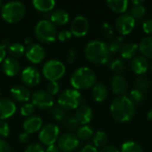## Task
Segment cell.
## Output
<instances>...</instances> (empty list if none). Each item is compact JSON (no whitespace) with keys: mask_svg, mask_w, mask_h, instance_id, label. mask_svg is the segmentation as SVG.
<instances>
[{"mask_svg":"<svg viewBox=\"0 0 152 152\" xmlns=\"http://www.w3.org/2000/svg\"><path fill=\"white\" fill-rule=\"evenodd\" d=\"M69 14L63 9H57L50 15V21L55 26H62L69 22Z\"/></svg>","mask_w":152,"mask_h":152,"instance_id":"obj_22","label":"cell"},{"mask_svg":"<svg viewBox=\"0 0 152 152\" xmlns=\"http://www.w3.org/2000/svg\"><path fill=\"white\" fill-rule=\"evenodd\" d=\"M142 29L143 31L148 34V35H152V19L146 20L142 24Z\"/></svg>","mask_w":152,"mask_h":152,"instance_id":"obj_45","label":"cell"},{"mask_svg":"<svg viewBox=\"0 0 152 152\" xmlns=\"http://www.w3.org/2000/svg\"><path fill=\"white\" fill-rule=\"evenodd\" d=\"M11 95L12 99L18 102H28L30 100V92L28 88L25 86L16 85L11 88Z\"/></svg>","mask_w":152,"mask_h":152,"instance_id":"obj_16","label":"cell"},{"mask_svg":"<svg viewBox=\"0 0 152 152\" xmlns=\"http://www.w3.org/2000/svg\"><path fill=\"white\" fill-rule=\"evenodd\" d=\"M26 13L25 4L20 1H11L4 4L1 9L2 19L10 24L20 21Z\"/></svg>","mask_w":152,"mask_h":152,"instance_id":"obj_4","label":"cell"},{"mask_svg":"<svg viewBox=\"0 0 152 152\" xmlns=\"http://www.w3.org/2000/svg\"><path fill=\"white\" fill-rule=\"evenodd\" d=\"M86 58L94 64H106L110 56L108 44L101 40H92L85 47Z\"/></svg>","mask_w":152,"mask_h":152,"instance_id":"obj_2","label":"cell"},{"mask_svg":"<svg viewBox=\"0 0 152 152\" xmlns=\"http://www.w3.org/2000/svg\"><path fill=\"white\" fill-rule=\"evenodd\" d=\"M79 152H98V150L94 145L87 144V145H86Z\"/></svg>","mask_w":152,"mask_h":152,"instance_id":"obj_50","label":"cell"},{"mask_svg":"<svg viewBox=\"0 0 152 152\" xmlns=\"http://www.w3.org/2000/svg\"><path fill=\"white\" fill-rule=\"evenodd\" d=\"M110 85L111 90L115 94H118V96L126 95V93L127 91V83L122 75H115L111 79Z\"/></svg>","mask_w":152,"mask_h":152,"instance_id":"obj_19","label":"cell"},{"mask_svg":"<svg viewBox=\"0 0 152 152\" xmlns=\"http://www.w3.org/2000/svg\"><path fill=\"white\" fill-rule=\"evenodd\" d=\"M3 5H4V4H3V2H2V1L0 0V9H2Z\"/></svg>","mask_w":152,"mask_h":152,"instance_id":"obj_56","label":"cell"},{"mask_svg":"<svg viewBox=\"0 0 152 152\" xmlns=\"http://www.w3.org/2000/svg\"><path fill=\"white\" fill-rule=\"evenodd\" d=\"M25 55L27 60L31 63L39 64L45 58V51L41 45L32 43L31 45L27 46Z\"/></svg>","mask_w":152,"mask_h":152,"instance_id":"obj_14","label":"cell"},{"mask_svg":"<svg viewBox=\"0 0 152 152\" xmlns=\"http://www.w3.org/2000/svg\"><path fill=\"white\" fill-rule=\"evenodd\" d=\"M66 126H67L68 129H69L71 131H75V130L77 131V129L81 126L80 123L77 121V119L75 117L69 118L68 121H67V123H66Z\"/></svg>","mask_w":152,"mask_h":152,"instance_id":"obj_43","label":"cell"},{"mask_svg":"<svg viewBox=\"0 0 152 152\" xmlns=\"http://www.w3.org/2000/svg\"><path fill=\"white\" fill-rule=\"evenodd\" d=\"M75 58H76V51L74 48H69V52H68V61L70 63V62H73L75 61Z\"/></svg>","mask_w":152,"mask_h":152,"instance_id":"obj_48","label":"cell"},{"mask_svg":"<svg viewBox=\"0 0 152 152\" xmlns=\"http://www.w3.org/2000/svg\"><path fill=\"white\" fill-rule=\"evenodd\" d=\"M110 68L115 72H122L126 69V65L120 59H115L110 62Z\"/></svg>","mask_w":152,"mask_h":152,"instance_id":"obj_38","label":"cell"},{"mask_svg":"<svg viewBox=\"0 0 152 152\" xmlns=\"http://www.w3.org/2000/svg\"><path fill=\"white\" fill-rule=\"evenodd\" d=\"M10 126L4 120H0V137L6 138L10 135Z\"/></svg>","mask_w":152,"mask_h":152,"instance_id":"obj_40","label":"cell"},{"mask_svg":"<svg viewBox=\"0 0 152 152\" xmlns=\"http://www.w3.org/2000/svg\"><path fill=\"white\" fill-rule=\"evenodd\" d=\"M6 58V49L0 45V63H2Z\"/></svg>","mask_w":152,"mask_h":152,"instance_id":"obj_51","label":"cell"},{"mask_svg":"<svg viewBox=\"0 0 152 152\" xmlns=\"http://www.w3.org/2000/svg\"><path fill=\"white\" fill-rule=\"evenodd\" d=\"M89 31V21L83 15L76 16L70 25V32L76 37H83Z\"/></svg>","mask_w":152,"mask_h":152,"instance_id":"obj_13","label":"cell"},{"mask_svg":"<svg viewBox=\"0 0 152 152\" xmlns=\"http://www.w3.org/2000/svg\"><path fill=\"white\" fill-rule=\"evenodd\" d=\"M138 45L134 42H128L122 45L120 54L124 59H133L138 51Z\"/></svg>","mask_w":152,"mask_h":152,"instance_id":"obj_24","label":"cell"},{"mask_svg":"<svg viewBox=\"0 0 152 152\" xmlns=\"http://www.w3.org/2000/svg\"><path fill=\"white\" fill-rule=\"evenodd\" d=\"M71 37H72V34H71L70 30H68V29L61 30L57 34V38L61 42H65V41L70 39Z\"/></svg>","mask_w":152,"mask_h":152,"instance_id":"obj_44","label":"cell"},{"mask_svg":"<svg viewBox=\"0 0 152 152\" xmlns=\"http://www.w3.org/2000/svg\"><path fill=\"white\" fill-rule=\"evenodd\" d=\"M122 41H123V39L121 37H118V38H117L115 40H112L108 45L109 50H110V53H118V51H120V49H121V47L123 45H122Z\"/></svg>","mask_w":152,"mask_h":152,"instance_id":"obj_39","label":"cell"},{"mask_svg":"<svg viewBox=\"0 0 152 152\" xmlns=\"http://www.w3.org/2000/svg\"><path fill=\"white\" fill-rule=\"evenodd\" d=\"M0 94H1V87H0Z\"/></svg>","mask_w":152,"mask_h":152,"instance_id":"obj_57","label":"cell"},{"mask_svg":"<svg viewBox=\"0 0 152 152\" xmlns=\"http://www.w3.org/2000/svg\"><path fill=\"white\" fill-rule=\"evenodd\" d=\"M22 127L24 132H26L28 134H35L41 130L43 127V120L40 117L37 116H31L29 118H27L23 124Z\"/></svg>","mask_w":152,"mask_h":152,"instance_id":"obj_17","label":"cell"},{"mask_svg":"<svg viewBox=\"0 0 152 152\" xmlns=\"http://www.w3.org/2000/svg\"><path fill=\"white\" fill-rule=\"evenodd\" d=\"M0 152H11L10 145L3 139H0Z\"/></svg>","mask_w":152,"mask_h":152,"instance_id":"obj_47","label":"cell"},{"mask_svg":"<svg viewBox=\"0 0 152 152\" xmlns=\"http://www.w3.org/2000/svg\"><path fill=\"white\" fill-rule=\"evenodd\" d=\"M7 50H8L9 55L12 58H14L17 60L18 58H20L23 54H25L26 48L22 44H20L19 42H15V43L11 44L8 46Z\"/></svg>","mask_w":152,"mask_h":152,"instance_id":"obj_28","label":"cell"},{"mask_svg":"<svg viewBox=\"0 0 152 152\" xmlns=\"http://www.w3.org/2000/svg\"><path fill=\"white\" fill-rule=\"evenodd\" d=\"M101 32L106 38H110L113 35V29L111 25L107 22L103 23L101 27Z\"/></svg>","mask_w":152,"mask_h":152,"instance_id":"obj_42","label":"cell"},{"mask_svg":"<svg viewBox=\"0 0 152 152\" xmlns=\"http://www.w3.org/2000/svg\"><path fill=\"white\" fill-rule=\"evenodd\" d=\"M135 86H136L137 90L144 93V92H147L149 90V88H150V82L144 77H138L135 79Z\"/></svg>","mask_w":152,"mask_h":152,"instance_id":"obj_34","label":"cell"},{"mask_svg":"<svg viewBox=\"0 0 152 152\" xmlns=\"http://www.w3.org/2000/svg\"><path fill=\"white\" fill-rule=\"evenodd\" d=\"M25 44H26V45H31V44H32V40H31V38H30V37H26V38H25Z\"/></svg>","mask_w":152,"mask_h":152,"instance_id":"obj_53","label":"cell"},{"mask_svg":"<svg viewBox=\"0 0 152 152\" xmlns=\"http://www.w3.org/2000/svg\"><path fill=\"white\" fill-rule=\"evenodd\" d=\"M135 26V20L129 14V13H123L120 14L115 23V27L117 31L120 35H127L133 31Z\"/></svg>","mask_w":152,"mask_h":152,"instance_id":"obj_11","label":"cell"},{"mask_svg":"<svg viewBox=\"0 0 152 152\" xmlns=\"http://www.w3.org/2000/svg\"><path fill=\"white\" fill-rule=\"evenodd\" d=\"M133 4H142L143 1H132Z\"/></svg>","mask_w":152,"mask_h":152,"instance_id":"obj_55","label":"cell"},{"mask_svg":"<svg viewBox=\"0 0 152 152\" xmlns=\"http://www.w3.org/2000/svg\"><path fill=\"white\" fill-rule=\"evenodd\" d=\"M120 152H143V150L139 143L134 141H127L122 144Z\"/></svg>","mask_w":152,"mask_h":152,"instance_id":"obj_31","label":"cell"},{"mask_svg":"<svg viewBox=\"0 0 152 152\" xmlns=\"http://www.w3.org/2000/svg\"><path fill=\"white\" fill-rule=\"evenodd\" d=\"M138 48L145 58L152 59V36L145 37L140 42Z\"/></svg>","mask_w":152,"mask_h":152,"instance_id":"obj_25","label":"cell"},{"mask_svg":"<svg viewBox=\"0 0 152 152\" xmlns=\"http://www.w3.org/2000/svg\"><path fill=\"white\" fill-rule=\"evenodd\" d=\"M17 110L13 100L9 98L0 99V120H6L12 118Z\"/></svg>","mask_w":152,"mask_h":152,"instance_id":"obj_15","label":"cell"},{"mask_svg":"<svg viewBox=\"0 0 152 152\" xmlns=\"http://www.w3.org/2000/svg\"><path fill=\"white\" fill-rule=\"evenodd\" d=\"M34 34L37 39L44 44H51L57 38L56 26L50 20H40L35 26Z\"/></svg>","mask_w":152,"mask_h":152,"instance_id":"obj_5","label":"cell"},{"mask_svg":"<svg viewBox=\"0 0 152 152\" xmlns=\"http://www.w3.org/2000/svg\"><path fill=\"white\" fill-rule=\"evenodd\" d=\"M92 96L96 102H102L108 97L107 87L102 83L95 84L92 89Z\"/></svg>","mask_w":152,"mask_h":152,"instance_id":"obj_23","label":"cell"},{"mask_svg":"<svg viewBox=\"0 0 152 152\" xmlns=\"http://www.w3.org/2000/svg\"><path fill=\"white\" fill-rule=\"evenodd\" d=\"M146 12V8L143 4H133V6L130 9V15L135 20V19H141L144 16Z\"/></svg>","mask_w":152,"mask_h":152,"instance_id":"obj_32","label":"cell"},{"mask_svg":"<svg viewBox=\"0 0 152 152\" xmlns=\"http://www.w3.org/2000/svg\"><path fill=\"white\" fill-rule=\"evenodd\" d=\"M70 84L77 91L88 89L96 84V74L88 67L78 68L71 75Z\"/></svg>","mask_w":152,"mask_h":152,"instance_id":"obj_3","label":"cell"},{"mask_svg":"<svg viewBox=\"0 0 152 152\" xmlns=\"http://www.w3.org/2000/svg\"><path fill=\"white\" fill-rule=\"evenodd\" d=\"M42 73L45 79L48 81H57L60 80L66 73L65 65L58 60H50L46 61L43 68Z\"/></svg>","mask_w":152,"mask_h":152,"instance_id":"obj_7","label":"cell"},{"mask_svg":"<svg viewBox=\"0 0 152 152\" xmlns=\"http://www.w3.org/2000/svg\"><path fill=\"white\" fill-rule=\"evenodd\" d=\"M31 103L37 109L42 110H48L53 108L54 100L46 91L37 90L31 95Z\"/></svg>","mask_w":152,"mask_h":152,"instance_id":"obj_9","label":"cell"},{"mask_svg":"<svg viewBox=\"0 0 152 152\" xmlns=\"http://www.w3.org/2000/svg\"><path fill=\"white\" fill-rule=\"evenodd\" d=\"M35 110H36V107L31 102H26L21 106L20 112L22 117L29 118L34 114Z\"/></svg>","mask_w":152,"mask_h":152,"instance_id":"obj_35","label":"cell"},{"mask_svg":"<svg viewBox=\"0 0 152 152\" xmlns=\"http://www.w3.org/2000/svg\"><path fill=\"white\" fill-rule=\"evenodd\" d=\"M131 69L137 75H143L148 71V60L142 55H137L131 61Z\"/></svg>","mask_w":152,"mask_h":152,"instance_id":"obj_21","label":"cell"},{"mask_svg":"<svg viewBox=\"0 0 152 152\" xmlns=\"http://www.w3.org/2000/svg\"><path fill=\"white\" fill-rule=\"evenodd\" d=\"M100 152H119L117 147L113 145H106L104 146Z\"/></svg>","mask_w":152,"mask_h":152,"instance_id":"obj_49","label":"cell"},{"mask_svg":"<svg viewBox=\"0 0 152 152\" xmlns=\"http://www.w3.org/2000/svg\"><path fill=\"white\" fill-rule=\"evenodd\" d=\"M33 7L42 12H48L52 11L56 3L54 0H33L32 1Z\"/></svg>","mask_w":152,"mask_h":152,"instance_id":"obj_26","label":"cell"},{"mask_svg":"<svg viewBox=\"0 0 152 152\" xmlns=\"http://www.w3.org/2000/svg\"><path fill=\"white\" fill-rule=\"evenodd\" d=\"M2 69L4 75H6L7 77H14L20 72V65L16 59L7 57L2 62Z\"/></svg>","mask_w":152,"mask_h":152,"instance_id":"obj_18","label":"cell"},{"mask_svg":"<svg viewBox=\"0 0 152 152\" xmlns=\"http://www.w3.org/2000/svg\"><path fill=\"white\" fill-rule=\"evenodd\" d=\"M107 5L113 12L123 14L127 10L129 2L127 0H108Z\"/></svg>","mask_w":152,"mask_h":152,"instance_id":"obj_27","label":"cell"},{"mask_svg":"<svg viewBox=\"0 0 152 152\" xmlns=\"http://www.w3.org/2000/svg\"><path fill=\"white\" fill-rule=\"evenodd\" d=\"M60 137V128L55 124H47L39 131L38 139L42 145H54Z\"/></svg>","mask_w":152,"mask_h":152,"instance_id":"obj_8","label":"cell"},{"mask_svg":"<svg viewBox=\"0 0 152 152\" xmlns=\"http://www.w3.org/2000/svg\"><path fill=\"white\" fill-rule=\"evenodd\" d=\"M77 136L79 141H89L94 136V130L88 125L81 126L77 131Z\"/></svg>","mask_w":152,"mask_h":152,"instance_id":"obj_29","label":"cell"},{"mask_svg":"<svg viewBox=\"0 0 152 152\" xmlns=\"http://www.w3.org/2000/svg\"><path fill=\"white\" fill-rule=\"evenodd\" d=\"M20 78L25 86L34 87L40 83L41 74L37 68L33 66H28L22 69Z\"/></svg>","mask_w":152,"mask_h":152,"instance_id":"obj_12","label":"cell"},{"mask_svg":"<svg viewBox=\"0 0 152 152\" xmlns=\"http://www.w3.org/2000/svg\"><path fill=\"white\" fill-rule=\"evenodd\" d=\"M57 146L61 151L71 152L79 146V140L74 134L66 133L59 137L57 141Z\"/></svg>","mask_w":152,"mask_h":152,"instance_id":"obj_10","label":"cell"},{"mask_svg":"<svg viewBox=\"0 0 152 152\" xmlns=\"http://www.w3.org/2000/svg\"><path fill=\"white\" fill-rule=\"evenodd\" d=\"M83 102V97L79 91L76 89H66L58 97V106L65 110H77Z\"/></svg>","mask_w":152,"mask_h":152,"instance_id":"obj_6","label":"cell"},{"mask_svg":"<svg viewBox=\"0 0 152 152\" xmlns=\"http://www.w3.org/2000/svg\"><path fill=\"white\" fill-rule=\"evenodd\" d=\"M147 118H148L150 121H152V110H151L148 112V114H147Z\"/></svg>","mask_w":152,"mask_h":152,"instance_id":"obj_54","label":"cell"},{"mask_svg":"<svg viewBox=\"0 0 152 152\" xmlns=\"http://www.w3.org/2000/svg\"><path fill=\"white\" fill-rule=\"evenodd\" d=\"M61 151L59 150L58 146H56L55 144L54 145H51V146H48L46 149H45V152H60Z\"/></svg>","mask_w":152,"mask_h":152,"instance_id":"obj_52","label":"cell"},{"mask_svg":"<svg viewBox=\"0 0 152 152\" xmlns=\"http://www.w3.org/2000/svg\"><path fill=\"white\" fill-rule=\"evenodd\" d=\"M52 116L53 118L56 120V121H59V122H61L63 121L65 118H66V110H63L62 108H61L60 106H53V108L52 109Z\"/></svg>","mask_w":152,"mask_h":152,"instance_id":"obj_33","label":"cell"},{"mask_svg":"<svg viewBox=\"0 0 152 152\" xmlns=\"http://www.w3.org/2000/svg\"><path fill=\"white\" fill-rule=\"evenodd\" d=\"M93 116L94 113L91 107L84 104L77 109L75 118L77 119V121L80 123L81 126H85V125H88L91 122V120L93 119Z\"/></svg>","mask_w":152,"mask_h":152,"instance_id":"obj_20","label":"cell"},{"mask_svg":"<svg viewBox=\"0 0 152 152\" xmlns=\"http://www.w3.org/2000/svg\"><path fill=\"white\" fill-rule=\"evenodd\" d=\"M25 152H45L44 146L41 143H30L27 146Z\"/></svg>","mask_w":152,"mask_h":152,"instance_id":"obj_41","label":"cell"},{"mask_svg":"<svg viewBox=\"0 0 152 152\" xmlns=\"http://www.w3.org/2000/svg\"><path fill=\"white\" fill-rule=\"evenodd\" d=\"M18 139H19V142L22 144H25L27 143L29 139H30V134H27L26 132H23V133H20L18 136Z\"/></svg>","mask_w":152,"mask_h":152,"instance_id":"obj_46","label":"cell"},{"mask_svg":"<svg viewBox=\"0 0 152 152\" xmlns=\"http://www.w3.org/2000/svg\"><path fill=\"white\" fill-rule=\"evenodd\" d=\"M134 103H139V102H142L143 98H144V95H143V93L137 90L136 88L132 90L130 93H129V97H128Z\"/></svg>","mask_w":152,"mask_h":152,"instance_id":"obj_37","label":"cell"},{"mask_svg":"<svg viewBox=\"0 0 152 152\" xmlns=\"http://www.w3.org/2000/svg\"><path fill=\"white\" fill-rule=\"evenodd\" d=\"M46 92L53 97L59 94L60 85L57 81H49L46 86Z\"/></svg>","mask_w":152,"mask_h":152,"instance_id":"obj_36","label":"cell"},{"mask_svg":"<svg viewBox=\"0 0 152 152\" xmlns=\"http://www.w3.org/2000/svg\"><path fill=\"white\" fill-rule=\"evenodd\" d=\"M110 110L116 121L124 123L128 122L134 116L135 106L127 96H118L112 101Z\"/></svg>","mask_w":152,"mask_h":152,"instance_id":"obj_1","label":"cell"},{"mask_svg":"<svg viewBox=\"0 0 152 152\" xmlns=\"http://www.w3.org/2000/svg\"><path fill=\"white\" fill-rule=\"evenodd\" d=\"M108 140H109L108 135L103 131H98L93 136V143L96 149L97 148H103L104 146H106Z\"/></svg>","mask_w":152,"mask_h":152,"instance_id":"obj_30","label":"cell"}]
</instances>
